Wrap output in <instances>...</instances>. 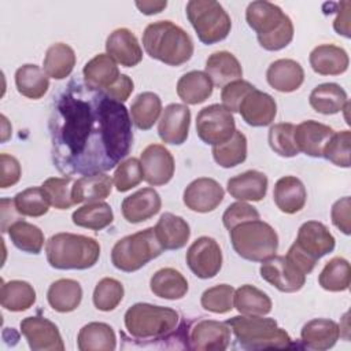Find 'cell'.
Instances as JSON below:
<instances>
[{"instance_id":"1","label":"cell","mask_w":351,"mask_h":351,"mask_svg":"<svg viewBox=\"0 0 351 351\" xmlns=\"http://www.w3.org/2000/svg\"><path fill=\"white\" fill-rule=\"evenodd\" d=\"M48 128L52 162L66 176L108 171L128 156L133 143L125 104L78 78L58 93Z\"/></svg>"},{"instance_id":"2","label":"cell","mask_w":351,"mask_h":351,"mask_svg":"<svg viewBox=\"0 0 351 351\" xmlns=\"http://www.w3.org/2000/svg\"><path fill=\"white\" fill-rule=\"evenodd\" d=\"M123 322L134 340H185V324L178 326L180 314L170 307L136 303L126 310Z\"/></svg>"},{"instance_id":"3","label":"cell","mask_w":351,"mask_h":351,"mask_svg":"<svg viewBox=\"0 0 351 351\" xmlns=\"http://www.w3.org/2000/svg\"><path fill=\"white\" fill-rule=\"evenodd\" d=\"M143 47L152 59L169 66H181L193 55L191 36L171 21L149 23L143 33Z\"/></svg>"},{"instance_id":"4","label":"cell","mask_w":351,"mask_h":351,"mask_svg":"<svg viewBox=\"0 0 351 351\" xmlns=\"http://www.w3.org/2000/svg\"><path fill=\"white\" fill-rule=\"evenodd\" d=\"M47 261L59 270H85L100 258V244L84 234L56 233L45 244Z\"/></svg>"},{"instance_id":"5","label":"cell","mask_w":351,"mask_h":351,"mask_svg":"<svg viewBox=\"0 0 351 351\" xmlns=\"http://www.w3.org/2000/svg\"><path fill=\"white\" fill-rule=\"evenodd\" d=\"M240 346L245 350L287 348L292 346L289 335L274 318L263 315H236L226 319Z\"/></svg>"},{"instance_id":"6","label":"cell","mask_w":351,"mask_h":351,"mask_svg":"<svg viewBox=\"0 0 351 351\" xmlns=\"http://www.w3.org/2000/svg\"><path fill=\"white\" fill-rule=\"evenodd\" d=\"M233 250L251 262H265L276 255L278 236L271 225L261 219L241 222L229 230Z\"/></svg>"},{"instance_id":"7","label":"cell","mask_w":351,"mask_h":351,"mask_svg":"<svg viewBox=\"0 0 351 351\" xmlns=\"http://www.w3.org/2000/svg\"><path fill=\"white\" fill-rule=\"evenodd\" d=\"M162 251L155 229L147 228L118 240L111 251V262L118 270L132 273L158 258Z\"/></svg>"},{"instance_id":"8","label":"cell","mask_w":351,"mask_h":351,"mask_svg":"<svg viewBox=\"0 0 351 351\" xmlns=\"http://www.w3.org/2000/svg\"><path fill=\"white\" fill-rule=\"evenodd\" d=\"M185 12L197 38L206 45L219 43L230 33L232 19L218 1L191 0L186 3Z\"/></svg>"},{"instance_id":"9","label":"cell","mask_w":351,"mask_h":351,"mask_svg":"<svg viewBox=\"0 0 351 351\" xmlns=\"http://www.w3.org/2000/svg\"><path fill=\"white\" fill-rule=\"evenodd\" d=\"M236 132L233 114L222 104H211L202 108L196 117V133L204 144L219 145L228 141Z\"/></svg>"},{"instance_id":"10","label":"cell","mask_w":351,"mask_h":351,"mask_svg":"<svg viewBox=\"0 0 351 351\" xmlns=\"http://www.w3.org/2000/svg\"><path fill=\"white\" fill-rule=\"evenodd\" d=\"M230 343V328L226 322L197 319L185 330V347L195 351H223Z\"/></svg>"},{"instance_id":"11","label":"cell","mask_w":351,"mask_h":351,"mask_svg":"<svg viewBox=\"0 0 351 351\" xmlns=\"http://www.w3.org/2000/svg\"><path fill=\"white\" fill-rule=\"evenodd\" d=\"M185 259L191 271L202 280L215 277L222 267L221 247L208 236L196 239L188 248Z\"/></svg>"},{"instance_id":"12","label":"cell","mask_w":351,"mask_h":351,"mask_svg":"<svg viewBox=\"0 0 351 351\" xmlns=\"http://www.w3.org/2000/svg\"><path fill=\"white\" fill-rule=\"evenodd\" d=\"M261 277L281 292L292 293L303 288L306 274L287 256H271L262 262Z\"/></svg>"},{"instance_id":"13","label":"cell","mask_w":351,"mask_h":351,"mask_svg":"<svg viewBox=\"0 0 351 351\" xmlns=\"http://www.w3.org/2000/svg\"><path fill=\"white\" fill-rule=\"evenodd\" d=\"M21 333L33 351H63L64 344L58 326L44 317H26L21 321Z\"/></svg>"},{"instance_id":"14","label":"cell","mask_w":351,"mask_h":351,"mask_svg":"<svg viewBox=\"0 0 351 351\" xmlns=\"http://www.w3.org/2000/svg\"><path fill=\"white\" fill-rule=\"evenodd\" d=\"M144 181L152 186L167 184L174 176V158L162 144H149L140 156Z\"/></svg>"},{"instance_id":"15","label":"cell","mask_w":351,"mask_h":351,"mask_svg":"<svg viewBox=\"0 0 351 351\" xmlns=\"http://www.w3.org/2000/svg\"><path fill=\"white\" fill-rule=\"evenodd\" d=\"M293 244L304 255L317 262L335 250L336 240L322 222L307 221L299 228L298 237Z\"/></svg>"},{"instance_id":"16","label":"cell","mask_w":351,"mask_h":351,"mask_svg":"<svg viewBox=\"0 0 351 351\" xmlns=\"http://www.w3.org/2000/svg\"><path fill=\"white\" fill-rule=\"evenodd\" d=\"M223 189L214 178L200 177L193 180L184 191V204L196 213L214 211L223 200Z\"/></svg>"},{"instance_id":"17","label":"cell","mask_w":351,"mask_h":351,"mask_svg":"<svg viewBox=\"0 0 351 351\" xmlns=\"http://www.w3.org/2000/svg\"><path fill=\"white\" fill-rule=\"evenodd\" d=\"M191 126V110L185 104L171 103L165 107L158 123V134L166 144L181 145L186 141Z\"/></svg>"},{"instance_id":"18","label":"cell","mask_w":351,"mask_h":351,"mask_svg":"<svg viewBox=\"0 0 351 351\" xmlns=\"http://www.w3.org/2000/svg\"><path fill=\"white\" fill-rule=\"evenodd\" d=\"M245 19L248 26L256 33V38H261L280 29L289 16L274 3L258 0L248 4Z\"/></svg>"},{"instance_id":"19","label":"cell","mask_w":351,"mask_h":351,"mask_svg":"<svg viewBox=\"0 0 351 351\" xmlns=\"http://www.w3.org/2000/svg\"><path fill=\"white\" fill-rule=\"evenodd\" d=\"M244 122L254 128L270 125L277 114L276 100L266 92L254 88L245 95L239 106V111Z\"/></svg>"},{"instance_id":"20","label":"cell","mask_w":351,"mask_h":351,"mask_svg":"<svg viewBox=\"0 0 351 351\" xmlns=\"http://www.w3.org/2000/svg\"><path fill=\"white\" fill-rule=\"evenodd\" d=\"M162 199L154 188H143L125 197L121 204L123 218L130 223L148 221L160 211Z\"/></svg>"},{"instance_id":"21","label":"cell","mask_w":351,"mask_h":351,"mask_svg":"<svg viewBox=\"0 0 351 351\" xmlns=\"http://www.w3.org/2000/svg\"><path fill=\"white\" fill-rule=\"evenodd\" d=\"M106 51L110 58L123 67H133L143 59V49L136 36L126 27L115 29L106 40Z\"/></svg>"},{"instance_id":"22","label":"cell","mask_w":351,"mask_h":351,"mask_svg":"<svg viewBox=\"0 0 351 351\" xmlns=\"http://www.w3.org/2000/svg\"><path fill=\"white\" fill-rule=\"evenodd\" d=\"M333 133L330 126L308 119L295 126V143L299 152L311 158H321L324 147Z\"/></svg>"},{"instance_id":"23","label":"cell","mask_w":351,"mask_h":351,"mask_svg":"<svg viewBox=\"0 0 351 351\" xmlns=\"http://www.w3.org/2000/svg\"><path fill=\"white\" fill-rule=\"evenodd\" d=\"M266 80L269 85L282 93L299 89L304 81V70L293 59H277L267 67Z\"/></svg>"},{"instance_id":"24","label":"cell","mask_w":351,"mask_h":351,"mask_svg":"<svg viewBox=\"0 0 351 351\" xmlns=\"http://www.w3.org/2000/svg\"><path fill=\"white\" fill-rule=\"evenodd\" d=\"M267 177L258 170H247L228 180L229 195L240 202H259L267 192Z\"/></svg>"},{"instance_id":"25","label":"cell","mask_w":351,"mask_h":351,"mask_svg":"<svg viewBox=\"0 0 351 351\" xmlns=\"http://www.w3.org/2000/svg\"><path fill=\"white\" fill-rule=\"evenodd\" d=\"M310 66L321 75H340L348 69L347 52L333 44H321L310 52Z\"/></svg>"},{"instance_id":"26","label":"cell","mask_w":351,"mask_h":351,"mask_svg":"<svg viewBox=\"0 0 351 351\" xmlns=\"http://www.w3.org/2000/svg\"><path fill=\"white\" fill-rule=\"evenodd\" d=\"M340 337L339 325L328 318H315L303 325L300 339L304 347L324 351L332 348Z\"/></svg>"},{"instance_id":"27","label":"cell","mask_w":351,"mask_h":351,"mask_svg":"<svg viewBox=\"0 0 351 351\" xmlns=\"http://www.w3.org/2000/svg\"><path fill=\"white\" fill-rule=\"evenodd\" d=\"M273 200L280 211L295 214L304 207L307 191L298 177L285 176L277 180L273 191Z\"/></svg>"},{"instance_id":"28","label":"cell","mask_w":351,"mask_h":351,"mask_svg":"<svg viewBox=\"0 0 351 351\" xmlns=\"http://www.w3.org/2000/svg\"><path fill=\"white\" fill-rule=\"evenodd\" d=\"M154 229L163 250H180L191 237L188 222L182 217L171 213L162 214Z\"/></svg>"},{"instance_id":"29","label":"cell","mask_w":351,"mask_h":351,"mask_svg":"<svg viewBox=\"0 0 351 351\" xmlns=\"http://www.w3.org/2000/svg\"><path fill=\"white\" fill-rule=\"evenodd\" d=\"M204 73L218 88H223L229 82L241 80L243 77L240 62L233 53L228 51H218L211 53L206 60Z\"/></svg>"},{"instance_id":"30","label":"cell","mask_w":351,"mask_h":351,"mask_svg":"<svg viewBox=\"0 0 351 351\" xmlns=\"http://www.w3.org/2000/svg\"><path fill=\"white\" fill-rule=\"evenodd\" d=\"M112 189V180L106 173H95L80 177L73 182L71 199L74 204L104 200Z\"/></svg>"},{"instance_id":"31","label":"cell","mask_w":351,"mask_h":351,"mask_svg":"<svg viewBox=\"0 0 351 351\" xmlns=\"http://www.w3.org/2000/svg\"><path fill=\"white\" fill-rule=\"evenodd\" d=\"M82 74L85 84L100 90L108 89L121 77L115 60L107 53H99L86 62L82 69Z\"/></svg>"},{"instance_id":"32","label":"cell","mask_w":351,"mask_h":351,"mask_svg":"<svg viewBox=\"0 0 351 351\" xmlns=\"http://www.w3.org/2000/svg\"><path fill=\"white\" fill-rule=\"evenodd\" d=\"M311 108L324 115H333L344 110L348 103L346 90L335 82H325L317 85L308 97Z\"/></svg>"},{"instance_id":"33","label":"cell","mask_w":351,"mask_h":351,"mask_svg":"<svg viewBox=\"0 0 351 351\" xmlns=\"http://www.w3.org/2000/svg\"><path fill=\"white\" fill-rule=\"evenodd\" d=\"M151 292L162 299L178 300L188 292L186 278L173 267H163L154 273L149 280Z\"/></svg>"},{"instance_id":"34","label":"cell","mask_w":351,"mask_h":351,"mask_svg":"<svg viewBox=\"0 0 351 351\" xmlns=\"http://www.w3.org/2000/svg\"><path fill=\"white\" fill-rule=\"evenodd\" d=\"M77 344L80 351H114L117 337L108 324L89 322L80 329Z\"/></svg>"},{"instance_id":"35","label":"cell","mask_w":351,"mask_h":351,"mask_svg":"<svg viewBox=\"0 0 351 351\" xmlns=\"http://www.w3.org/2000/svg\"><path fill=\"white\" fill-rule=\"evenodd\" d=\"M47 300L58 313L74 311L82 300V288L78 281L71 278L56 280L48 288Z\"/></svg>"},{"instance_id":"36","label":"cell","mask_w":351,"mask_h":351,"mask_svg":"<svg viewBox=\"0 0 351 351\" xmlns=\"http://www.w3.org/2000/svg\"><path fill=\"white\" fill-rule=\"evenodd\" d=\"M214 84L204 71L185 73L177 82V95L186 104H200L213 95Z\"/></svg>"},{"instance_id":"37","label":"cell","mask_w":351,"mask_h":351,"mask_svg":"<svg viewBox=\"0 0 351 351\" xmlns=\"http://www.w3.org/2000/svg\"><path fill=\"white\" fill-rule=\"evenodd\" d=\"M34 302L36 291L29 282L22 280H11L5 282L1 280L0 303L3 308L12 313H19L30 308Z\"/></svg>"},{"instance_id":"38","label":"cell","mask_w":351,"mask_h":351,"mask_svg":"<svg viewBox=\"0 0 351 351\" xmlns=\"http://www.w3.org/2000/svg\"><path fill=\"white\" fill-rule=\"evenodd\" d=\"M75 60V52L70 45L56 43L47 49L43 60V70L53 80H64L71 74Z\"/></svg>"},{"instance_id":"39","label":"cell","mask_w":351,"mask_h":351,"mask_svg":"<svg viewBox=\"0 0 351 351\" xmlns=\"http://www.w3.org/2000/svg\"><path fill=\"white\" fill-rule=\"evenodd\" d=\"M15 85L22 96L37 100L47 93L49 80L40 66L26 63L15 71Z\"/></svg>"},{"instance_id":"40","label":"cell","mask_w":351,"mask_h":351,"mask_svg":"<svg viewBox=\"0 0 351 351\" xmlns=\"http://www.w3.org/2000/svg\"><path fill=\"white\" fill-rule=\"evenodd\" d=\"M233 307L244 315H266L271 311V299L263 291L245 284L234 291Z\"/></svg>"},{"instance_id":"41","label":"cell","mask_w":351,"mask_h":351,"mask_svg":"<svg viewBox=\"0 0 351 351\" xmlns=\"http://www.w3.org/2000/svg\"><path fill=\"white\" fill-rule=\"evenodd\" d=\"M162 112L160 97L154 92H143L130 104V118L140 130L151 129Z\"/></svg>"},{"instance_id":"42","label":"cell","mask_w":351,"mask_h":351,"mask_svg":"<svg viewBox=\"0 0 351 351\" xmlns=\"http://www.w3.org/2000/svg\"><path fill=\"white\" fill-rule=\"evenodd\" d=\"M73 223L80 228H86L90 230H101L111 225L114 221V213L108 203L92 202L77 208L71 215Z\"/></svg>"},{"instance_id":"43","label":"cell","mask_w":351,"mask_h":351,"mask_svg":"<svg viewBox=\"0 0 351 351\" xmlns=\"http://www.w3.org/2000/svg\"><path fill=\"white\" fill-rule=\"evenodd\" d=\"M7 232L12 244L18 250L34 255L41 252L44 245V233L38 226L26 222L22 218L11 223Z\"/></svg>"},{"instance_id":"44","label":"cell","mask_w":351,"mask_h":351,"mask_svg":"<svg viewBox=\"0 0 351 351\" xmlns=\"http://www.w3.org/2000/svg\"><path fill=\"white\" fill-rule=\"evenodd\" d=\"M351 281V267L347 259L341 256L332 258L319 273L318 282L322 289L329 292L347 291Z\"/></svg>"},{"instance_id":"45","label":"cell","mask_w":351,"mask_h":351,"mask_svg":"<svg viewBox=\"0 0 351 351\" xmlns=\"http://www.w3.org/2000/svg\"><path fill=\"white\" fill-rule=\"evenodd\" d=\"M213 158L225 169L241 165L247 158V137L236 129L228 141L213 147Z\"/></svg>"},{"instance_id":"46","label":"cell","mask_w":351,"mask_h":351,"mask_svg":"<svg viewBox=\"0 0 351 351\" xmlns=\"http://www.w3.org/2000/svg\"><path fill=\"white\" fill-rule=\"evenodd\" d=\"M14 204L18 213L23 217H43L49 210V200L41 186H30L14 197Z\"/></svg>"},{"instance_id":"47","label":"cell","mask_w":351,"mask_h":351,"mask_svg":"<svg viewBox=\"0 0 351 351\" xmlns=\"http://www.w3.org/2000/svg\"><path fill=\"white\" fill-rule=\"evenodd\" d=\"M123 285L115 278H101L93 291V304L100 311H112L123 299Z\"/></svg>"},{"instance_id":"48","label":"cell","mask_w":351,"mask_h":351,"mask_svg":"<svg viewBox=\"0 0 351 351\" xmlns=\"http://www.w3.org/2000/svg\"><path fill=\"white\" fill-rule=\"evenodd\" d=\"M269 145L280 156L292 158L299 154L295 143V125L289 122L276 123L269 130Z\"/></svg>"},{"instance_id":"49","label":"cell","mask_w":351,"mask_h":351,"mask_svg":"<svg viewBox=\"0 0 351 351\" xmlns=\"http://www.w3.org/2000/svg\"><path fill=\"white\" fill-rule=\"evenodd\" d=\"M234 288L228 284H218L202 293L200 304L204 310L214 314H226L233 308Z\"/></svg>"},{"instance_id":"50","label":"cell","mask_w":351,"mask_h":351,"mask_svg":"<svg viewBox=\"0 0 351 351\" xmlns=\"http://www.w3.org/2000/svg\"><path fill=\"white\" fill-rule=\"evenodd\" d=\"M73 177H51L47 178L41 188L45 192L49 203L52 207L58 210H67L70 208L74 203L71 199V184H73Z\"/></svg>"},{"instance_id":"51","label":"cell","mask_w":351,"mask_h":351,"mask_svg":"<svg viewBox=\"0 0 351 351\" xmlns=\"http://www.w3.org/2000/svg\"><path fill=\"white\" fill-rule=\"evenodd\" d=\"M350 130L333 133L324 147L322 156L339 167H350Z\"/></svg>"},{"instance_id":"52","label":"cell","mask_w":351,"mask_h":351,"mask_svg":"<svg viewBox=\"0 0 351 351\" xmlns=\"http://www.w3.org/2000/svg\"><path fill=\"white\" fill-rule=\"evenodd\" d=\"M144 180L143 167L137 158H128L121 162L114 173V185L118 192H128Z\"/></svg>"},{"instance_id":"53","label":"cell","mask_w":351,"mask_h":351,"mask_svg":"<svg viewBox=\"0 0 351 351\" xmlns=\"http://www.w3.org/2000/svg\"><path fill=\"white\" fill-rule=\"evenodd\" d=\"M255 86L252 84H250L248 81L244 80H237V81H232L228 85H225L222 88L221 92V99H222V106L225 108H228L232 114L239 111V106L241 103V100L245 97V95L248 92H251Z\"/></svg>"},{"instance_id":"54","label":"cell","mask_w":351,"mask_h":351,"mask_svg":"<svg viewBox=\"0 0 351 351\" xmlns=\"http://www.w3.org/2000/svg\"><path fill=\"white\" fill-rule=\"evenodd\" d=\"M251 219H259L258 210L254 206L248 204L247 202H240V200L228 206V208L222 215L223 226L228 230H230L232 228H234L241 222L251 221Z\"/></svg>"},{"instance_id":"55","label":"cell","mask_w":351,"mask_h":351,"mask_svg":"<svg viewBox=\"0 0 351 351\" xmlns=\"http://www.w3.org/2000/svg\"><path fill=\"white\" fill-rule=\"evenodd\" d=\"M0 165H1V176H0V188L5 189L8 186L15 185L22 176V169L19 160L8 155L5 152L0 154Z\"/></svg>"},{"instance_id":"56","label":"cell","mask_w":351,"mask_h":351,"mask_svg":"<svg viewBox=\"0 0 351 351\" xmlns=\"http://www.w3.org/2000/svg\"><path fill=\"white\" fill-rule=\"evenodd\" d=\"M350 208H351L350 196H344L332 206V211H330V218L333 225L339 230H341L344 234H350V230H351Z\"/></svg>"},{"instance_id":"57","label":"cell","mask_w":351,"mask_h":351,"mask_svg":"<svg viewBox=\"0 0 351 351\" xmlns=\"http://www.w3.org/2000/svg\"><path fill=\"white\" fill-rule=\"evenodd\" d=\"M337 11H336V18L333 21V29L337 34H341L347 38L351 37V18H350V8L351 3L350 1H340L336 4Z\"/></svg>"},{"instance_id":"58","label":"cell","mask_w":351,"mask_h":351,"mask_svg":"<svg viewBox=\"0 0 351 351\" xmlns=\"http://www.w3.org/2000/svg\"><path fill=\"white\" fill-rule=\"evenodd\" d=\"M133 89H134V84H133L132 78L129 75H126V74H121L118 81L112 86L106 89L104 92L110 97H112L114 100L123 103V101H126L129 99V96L132 95Z\"/></svg>"},{"instance_id":"59","label":"cell","mask_w":351,"mask_h":351,"mask_svg":"<svg viewBox=\"0 0 351 351\" xmlns=\"http://www.w3.org/2000/svg\"><path fill=\"white\" fill-rule=\"evenodd\" d=\"M134 4L140 10L141 14L154 15V14L162 12L166 8L167 1L166 0L165 1L163 0H144V1H136Z\"/></svg>"},{"instance_id":"60","label":"cell","mask_w":351,"mask_h":351,"mask_svg":"<svg viewBox=\"0 0 351 351\" xmlns=\"http://www.w3.org/2000/svg\"><path fill=\"white\" fill-rule=\"evenodd\" d=\"M1 128H3V132H1V141L4 143V141L8 138V136L11 134V125L8 123L5 115H1Z\"/></svg>"}]
</instances>
